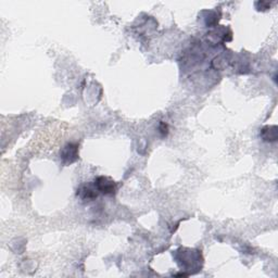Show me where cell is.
I'll return each instance as SVG.
<instances>
[{"mask_svg":"<svg viewBox=\"0 0 278 278\" xmlns=\"http://www.w3.org/2000/svg\"><path fill=\"white\" fill-rule=\"evenodd\" d=\"M261 137L264 141H276L277 140V127L265 126L261 130Z\"/></svg>","mask_w":278,"mask_h":278,"instance_id":"cell-4","label":"cell"},{"mask_svg":"<svg viewBox=\"0 0 278 278\" xmlns=\"http://www.w3.org/2000/svg\"><path fill=\"white\" fill-rule=\"evenodd\" d=\"M76 195L84 201H93L98 198L99 191L96 188L95 184L87 183L78 187Z\"/></svg>","mask_w":278,"mask_h":278,"instance_id":"cell-3","label":"cell"},{"mask_svg":"<svg viewBox=\"0 0 278 278\" xmlns=\"http://www.w3.org/2000/svg\"><path fill=\"white\" fill-rule=\"evenodd\" d=\"M167 129H168V128H167V124H164V123H161V124H160V132L162 133L163 136H167V132H168Z\"/></svg>","mask_w":278,"mask_h":278,"instance_id":"cell-5","label":"cell"},{"mask_svg":"<svg viewBox=\"0 0 278 278\" xmlns=\"http://www.w3.org/2000/svg\"><path fill=\"white\" fill-rule=\"evenodd\" d=\"M95 186L99 194L106 196H113L116 192L117 186L116 183L112 178L108 176H99L95 179Z\"/></svg>","mask_w":278,"mask_h":278,"instance_id":"cell-1","label":"cell"},{"mask_svg":"<svg viewBox=\"0 0 278 278\" xmlns=\"http://www.w3.org/2000/svg\"><path fill=\"white\" fill-rule=\"evenodd\" d=\"M78 147L77 143H69L62 148L60 158L63 166H71L78 160Z\"/></svg>","mask_w":278,"mask_h":278,"instance_id":"cell-2","label":"cell"}]
</instances>
